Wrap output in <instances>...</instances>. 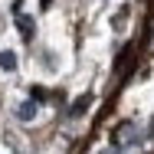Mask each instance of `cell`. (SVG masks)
I'll list each match as a JSON object with an SVG mask.
<instances>
[{
	"label": "cell",
	"instance_id": "obj_6",
	"mask_svg": "<svg viewBox=\"0 0 154 154\" xmlns=\"http://www.w3.org/2000/svg\"><path fill=\"white\" fill-rule=\"evenodd\" d=\"M98 154H122L118 148H105V151H98Z\"/></svg>",
	"mask_w": 154,
	"mask_h": 154
},
{
	"label": "cell",
	"instance_id": "obj_1",
	"mask_svg": "<svg viewBox=\"0 0 154 154\" xmlns=\"http://www.w3.org/2000/svg\"><path fill=\"white\" fill-rule=\"evenodd\" d=\"M141 138H144V134H141V128L134 122H122L115 128V144H118V148H138Z\"/></svg>",
	"mask_w": 154,
	"mask_h": 154
},
{
	"label": "cell",
	"instance_id": "obj_5",
	"mask_svg": "<svg viewBox=\"0 0 154 154\" xmlns=\"http://www.w3.org/2000/svg\"><path fill=\"white\" fill-rule=\"evenodd\" d=\"M17 26H20V33H23L26 39L33 36V20H30V17H23V13H17Z\"/></svg>",
	"mask_w": 154,
	"mask_h": 154
},
{
	"label": "cell",
	"instance_id": "obj_4",
	"mask_svg": "<svg viewBox=\"0 0 154 154\" xmlns=\"http://www.w3.org/2000/svg\"><path fill=\"white\" fill-rule=\"evenodd\" d=\"M89 105H92V95H82V98H75V102H72V108H69V118H79V115H82Z\"/></svg>",
	"mask_w": 154,
	"mask_h": 154
},
{
	"label": "cell",
	"instance_id": "obj_3",
	"mask_svg": "<svg viewBox=\"0 0 154 154\" xmlns=\"http://www.w3.org/2000/svg\"><path fill=\"white\" fill-rule=\"evenodd\" d=\"M17 118H20V122H33V118H36V102H33V98L17 108Z\"/></svg>",
	"mask_w": 154,
	"mask_h": 154
},
{
	"label": "cell",
	"instance_id": "obj_2",
	"mask_svg": "<svg viewBox=\"0 0 154 154\" xmlns=\"http://www.w3.org/2000/svg\"><path fill=\"white\" fill-rule=\"evenodd\" d=\"M0 69L3 72H13L17 69V53L13 49H0Z\"/></svg>",
	"mask_w": 154,
	"mask_h": 154
}]
</instances>
